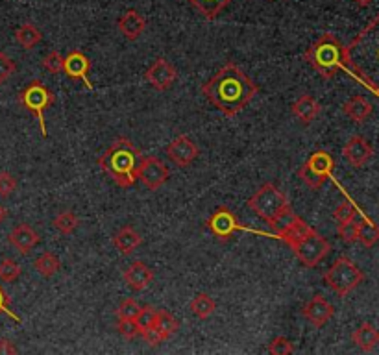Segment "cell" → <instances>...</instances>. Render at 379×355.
I'll return each instance as SVG.
<instances>
[{"instance_id": "1", "label": "cell", "mask_w": 379, "mask_h": 355, "mask_svg": "<svg viewBox=\"0 0 379 355\" xmlns=\"http://www.w3.org/2000/svg\"><path fill=\"white\" fill-rule=\"evenodd\" d=\"M200 91L226 117H233L248 106L257 93V86L239 65L226 63L209 82L200 87Z\"/></svg>"}, {"instance_id": "2", "label": "cell", "mask_w": 379, "mask_h": 355, "mask_svg": "<svg viewBox=\"0 0 379 355\" xmlns=\"http://www.w3.org/2000/svg\"><path fill=\"white\" fill-rule=\"evenodd\" d=\"M344 71L379 96V13L344 47Z\"/></svg>"}, {"instance_id": "3", "label": "cell", "mask_w": 379, "mask_h": 355, "mask_svg": "<svg viewBox=\"0 0 379 355\" xmlns=\"http://www.w3.org/2000/svg\"><path fill=\"white\" fill-rule=\"evenodd\" d=\"M141 161V150L126 137H119L110 149L98 158V165L111 180L122 189L132 187L137 182V165Z\"/></svg>"}, {"instance_id": "4", "label": "cell", "mask_w": 379, "mask_h": 355, "mask_svg": "<svg viewBox=\"0 0 379 355\" xmlns=\"http://www.w3.org/2000/svg\"><path fill=\"white\" fill-rule=\"evenodd\" d=\"M246 204L255 215L263 219L264 222H269L270 228H274L276 231L281 230L294 215L287 194L284 191H279L272 183H264L263 187L257 189L248 198Z\"/></svg>"}, {"instance_id": "5", "label": "cell", "mask_w": 379, "mask_h": 355, "mask_svg": "<svg viewBox=\"0 0 379 355\" xmlns=\"http://www.w3.org/2000/svg\"><path fill=\"white\" fill-rule=\"evenodd\" d=\"M303 59L320 74L324 80H332L344 69V45L333 34H324L303 54Z\"/></svg>"}, {"instance_id": "6", "label": "cell", "mask_w": 379, "mask_h": 355, "mask_svg": "<svg viewBox=\"0 0 379 355\" xmlns=\"http://www.w3.org/2000/svg\"><path fill=\"white\" fill-rule=\"evenodd\" d=\"M365 279V274L363 270L357 267L351 260H348L346 255H341L335 263L327 269V272L324 274V281L333 293H337L339 296H346L350 294L351 291H356Z\"/></svg>"}, {"instance_id": "7", "label": "cell", "mask_w": 379, "mask_h": 355, "mask_svg": "<svg viewBox=\"0 0 379 355\" xmlns=\"http://www.w3.org/2000/svg\"><path fill=\"white\" fill-rule=\"evenodd\" d=\"M333 167H335V161H333L332 154L326 152V150H317V152H313L308 159H305V163L300 167L298 170V178L302 180L309 189L313 191H317L320 189L326 180H330L333 173Z\"/></svg>"}, {"instance_id": "8", "label": "cell", "mask_w": 379, "mask_h": 355, "mask_svg": "<svg viewBox=\"0 0 379 355\" xmlns=\"http://www.w3.org/2000/svg\"><path fill=\"white\" fill-rule=\"evenodd\" d=\"M21 104L28 111H32L35 115V119L39 120V128H41V135L48 137L47 124H45V111L54 104V93L48 89L45 83H41L39 80H34L32 83L24 87L21 91Z\"/></svg>"}, {"instance_id": "9", "label": "cell", "mask_w": 379, "mask_h": 355, "mask_svg": "<svg viewBox=\"0 0 379 355\" xmlns=\"http://www.w3.org/2000/svg\"><path fill=\"white\" fill-rule=\"evenodd\" d=\"M207 230L211 231L213 235L218 240H228L233 233L237 231H248V233H254V235H263V237H270V239H278L276 233H267V231H260V230H252L248 226L239 224L237 216L228 209V207L221 206L213 213L209 219H207Z\"/></svg>"}, {"instance_id": "10", "label": "cell", "mask_w": 379, "mask_h": 355, "mask_svg": "<svg viewBox=\"0 0 379 355\" xmlns=\"http://www.w3.org/2000/svg\"><path fill=\"white\" fill-rule=\"evenodd\" d=\"M291 248L294 250V254L300 260V263L305 264L308 269L317 267L330 252H332V245L326 237H322L315 228L309 231L308 235H303L302 239L294 243Z\"/></svg>"}, {"instance_id": "11", "label": "cell", "mask_w": 379, "mask_h": 355, "mask_svg": "<svg viewBox=\"0 0 379 355\" xmlns=\"http://www.w3.org/2000/svg\"><path fill=\"white\" fill-rule=\"evenodd\" d=\"M168 176L170 173L167 165L154 156L143 158L137 165V182H141V185L148 191H158L159 187H163Z\"/></svg>"}, {"instance_id": "12", "label": "cell", "mask_w": 379, "mask_h": 355, "mask_svg": "<svg viewBox=\"0 0 379 355\" xmlns=\"http://www.w3.org/2000/svg\"><path fill=\"white\" fill-rule=\"evenodd\" d=\"M200 154L197 143L189 135H178L173 143L167 146V156L176 167L185 168L194 161Z\"/></svg>"}, {"instance_id": "13", "label": "cell", "mask_w": 379, "mask_h": 355, "mask_svg": "<svg viewBox=\"0 0 379 355\" xmlns=\"http://www.w3.org/2000/svg\"><path fill=\"white\" fill-rule=\"evenodd\" d=\"M144 78L158 91H167L168 87H173L174 82L178 80V71L165 58H158L152 63V67L146 71Z\"/></svg>"}, {"instance_id": "14", "label": "cell", "mask_w": 379, "mask_h": 355, "mask_svg": "<svg viewBox=\"0 0 379 355\" xmlns=\"http://www.w3.org/2000/svg\"><path fill=\"white\" fill-rule=\"evenodd\" d=\"M302 313L303 318L308 322H311L313 326L322 327L332 320L333 315H335V308H333L332 303L327 302L322 294H315V296L303 305Z\"/></svg>"}, {"instance_id": "15", "label": "cell", "mask_w": 379, "mask_h": 355, "mask_svg": "<svg viewBox=\"0 0 379 355\" xmlns=\"http://www.w3.org/2000/svg\"><path fill=\"white\" fill-rule=\"evenodd\" d=\"M342 156H344V159L351 167L361 168L365 167L370 159H372L374 149H372V144H370L363 135H354V137L344 144Z\"/></svg>"}, {"instance_id": "16", "label": "cell", "mask_w": 379, "mask_h": 355, "mask_svg": "<svg viewBox=\"0 0 379 355\" xmlns=\"http://www.w3.org/2000/svg\"><path fill=\"white\" fill-rule=\"evenodd\" d=\"M89 69H91V62H89V58H87L83 52H80V50H72L67 58H65V63H63V72H65L71 80H80V82L86 83L89 91H93L95 87L89 82V76H87V74H89Z\"/></svg>"}, {"instance_id": "17", "label": "cell", "mask_w": 379, "mask_h": 355, "mask_svg": "<svg viewBox=\"0 0 379 355\" xmlns=\"http://www.w3.org/2000/svg\"><path fill=\"white\" fill-rule=\"evenodd\" d=\"M8 240H10V245L13 246L19 254L26 255L37 246V243L41 239H39L37 231H35L34 228H30L28 224H17L13 230L10 231Z\"/></svg>"}, {"instance_id": "18", "label": "cell", "mask_w": 379, "mask_h": 355, "mask_svg": "<svg viewBox=\"0 0 379 355\" xmlns=\"http://www.w3.org/2000/svg\"><path fill=\"white\" fill-rule=\"evenodd\" d=\"M152 281H154V272L143 261H134L130 267H126L124 284L132 291H144Z\"/></svg>"}, {"instance_id": "19", "label": "cell", "mask_w": 379, "mask_h": 355, "mask_svg": "<svg viewBox=\"0 0 379 355\" xmlns=\"http://www.w3.org/2000/svg\"><path fill=\"white\" fill-rule=\"evenodd\" d=\"M320 110L322 107L320 104H318V100L311 95H302L296 102H293V106H291L293 115L305 126H309L313 120L317 119Z\"/></svg>"}, {"instance_id": "20", "label": "cell", "mask_w": 379, "mask_h": 355, "mask_svg": "<svg viewBox=\"0 0 379 355\" xmlns=\"http://www.w3.org/2000/svg\"><path fill=\"white\" fill-rule=\"evenodd\" d=\"M144 28H146V19H144L139 11H135V10L126 11V13L119 19L120 34L124 35L128 41H135V39H139L141 35H143Z\"/></svg>"}, {"instance_id": "21", "label": "cell", "mask_w": 379, "mask_h": 355, "mask_svg": "<svg viewBox=\"0 0 379 355\" xmlns=\"http://www.w3.org/2000/svg\"><path fill=\"white\" fill-rule=\"evenodd\" d=\"M141 243H143V237H141L132 226L120 228V230L117 231V235L113 237V246H115L122 255L134 254L135 250L141 246Z\"/></svg>"}, {"instance_id": "22", "label": "cell", "mask_w": 379, "mask_h": 355, "mask_svg": "<svg viewBox=\"0 0 379 355\" xmlns=\"http://www.w3.org/2000/svg\"><path fill=\"white\" fill-rule=\"evenodd\" d=\"M342 111L348 119H351L357 124H363L370 115H372V104L370 100H366L365 96H351L350 100L344 102Z\"/></svg>"}, {"instance_id": "23", "label": "cell", "mask_w": 379, "mask_h": 355, "mask_svg": "<svg viewBox=\"0 0 379 355\" xmlns=\"http://www.w3.org/2000/svg\"><path fill=\"white\" fill-rule=\"evenodd\" d=\"M351 339H354L357 348H361L363 351H372L379 344V332L370 322H365L354 332Z\"/></svg>"}, {"instance_id": "24", "label": "cell", "mask_w": 379, "mask_h": 355, "mask_svg": "<svg viewBox=\"0 0 379 355\" xmlns=\"http://www.w3.org/2000/svg\"><path fill=\"white\" fill-rule=\"evenodd\" d=\"M15 39H17V43L24 48V50H32V48L37 47L41 43V39H43V34H41V30L32 23L21 24L19 28L15 30Z\"/></svg>"}, {"instance_id": "25", "label": "cell", "mask_w": 379, "mask_h": 355, "mask_svg": "<svg viewBox=\"0 0 379 355\" xmlns=\"http://www.w3.org/2000/svg\"><path fill=\"white\" fill-rule=\"evenodd\" d=\"M189 308H191L192 315L200 320H207V318L211 317L213 313H215L216 303L209 294L206 293H198L197 296L192 298L191 303H189Z\"/></svg>"}, {"instance_id": "26", "label": "cell", "mask_w": 379, "mask_h": 355, "mask_svg": "<svg viewBox=\"0 0 379 355\" xmlns=\"http://www.w3.org/2000/svg\"><path fill=\"white\" fill-rule=\"evenodd\" d=\"M187 2H191L207 21H213L215 17H218V13H221L222 10H226L233 0H187Z\"/></svg>"}, {"instance_id": "27", "label": "cell", "mask_w": 379, "mask_h": 355, "mask_svg": "<svg viewBox=\"0 0 379 355\" xmlns=\"http://www.w3.org/2000/svg\"><path fill=\"white\" fill-rule=\"evenodd\" d=\"M357 240L365 248H372L379 240V226L374 224L366 215L363 216V221L359 222V228H357Z\"/></svg>"}, {"instance_id": "28", "label": "cell", "mask_w": 379, "mask_h": 355, "mask_svg": "<svg viewBox=\"0 0 379 355\" xmlns=\"http://www.w3.org/2000/svg\"><path fill=\"white\" fill-rule=\"evenodd\" d=\"M34 269L39 276H43V278H52L54 274L58 272L62 269V263L52 252H45L34 261Z\"/></svg>"}, {"instance_id": "29", "label": "cell", "mask_w": 379, "mask_h": 355, "mask_svg": "<svg viewBox=\"0 0 379 355\" xmlns=\"http://www.w3.org/2000/svg\"><path fill=\"white\" fill-rule=\"evenodd\" d=\"M154 327L165 337V339H168V337H173L174 333L180 330V320L174 317V315H170L168 311H158Z\"/></svg>"}, {"instance_id": "30", "label": "cell", "mask_w": 379, "mask_h": 355, "mask_svg": "<svg viewBox=\"0 0 379 355\" xmlns=\"http://www.w3.org/2000/svg\"><path fill=\"white\" fill-rule=\"evenodd\" d=\"M52 226L63 235H71V233H74L78 230L80 221H78V216L72 211H62L52 221Z\"/></svg>"}, {"instance_id": "31", "label": "cell", "mask_w": 379, "mask_h": 355, "mask_svg": "<svg viewBox=\"0 0 379 355\" xmlns=\"http://www.w3.org/2000/svg\"><path fill=\"white\" fill-rule=\"evenodd\" d=\"M21 264L13 260H4L0 261V281H6V284H11V281H17L21 278Z\"/></svg>"}, {"instance_id": "32", "label": "cell", "mask_w": 379, "mask_h": 355, "mask_svg": "<svg viewBox=\"0 0 379 355\" xmlns=\"http://www.w3.org/2000/svg\"><path fill=\"white\" fill-rule=\"evenodd\" d=\"M139 311H141V305L137 303V300H134V298H126V300L120 302L119 309H117V317L135 320L137 315H139Z\"/></svg>"}, {"instance_id": "33", "label": "cell", "mask_w": 379, "mask_h": 355, "mask_svg": "<svg viewBox=\"0 0 379 355\" xmlns=\"http://www.w3.org/2000/svg\"><path fill=\"white\" fill-rule=\"evenodd\" d=\"M356 215H357V207L354 206L350 200H344L342 204H339L335 211H333V219L337 221V224L351 221V219H356Z\"/></svg>"}, {"instance_id": "34", "label": "cell", "mask_w": 379, "mask_h": 355, "mask_svg": "<svg viewBox=\"0 0 379 355\" xmlns=\"http://www.w3.org/2000/svg\"><path fill=\"white\" fill-rule=\"evenodd\" d=\"M357 228H359V222H356V219L351 221H346L342 224H339V237L342 239V243L346 245H351L357 240Z\"/></svg>"}, {"instance_id": "35", "label": "cell", "mask_w": 379, "mask_h": 355, "mask_svg": "<svg viewBox=\"0 0 379 355\" xmlns=\"http://www.w3.org/2000/svg\"><path fill=\"white\" fill-rule=\"evenodd\" d=\"M63 63H65V58L58 50H52L48 52L43 58V67L45 71L50 72V74H58V72H63Z\"/></svg>"}, {"instance_id": "36", "label": "cell", "mask_w": 379, "mask_h": 355, "mask_svg": "<svg viewBox=\"0 0 379 355\" xmlns=\"http://www.w3.org/2000/svg\"><path fill=\"white\" fill-rule=\"evenodd\" d=\"M269 354L272 355H291L294 354V344L287 337H276L269 344Z\"/></svg>"}, {"instance_id": "37", "label": "cell", "mask_w": 379, "mask_h": 355, "mask_svg": "<svg viewBox=\"0 0 379 355\" xmlns=\"http://www.w3.org/2000/svg\"><path fill=\"white\" fill-rule=\"evenodd\" d=\"M156 315H158V309L152 308V305H144V308H141L139 315H137V318H135V322H137V326H139L141 333H143L146 327L154 326Z\"/></svg>"}, {"instance_id": "38", "label": "cell", "mask_w": 379, "mask_h": 355, "mask_svg": "<svg viewBox=\"0 0 379 355\" xmlns=\"http://www.w3.org/2000/svg\"><path fill=\"white\" fill-rule=\"evenodd\" d=\"M117 330H119L120 335L124 337V339H128V341H132V339L141 335V330L139 326H137V322L130 320V318H119Z\"/></svg>"}, {"instance_id": "39", "label": "cell", "mask_w": 379, "mask_h": 355, "mask_svg": "<svg viewBox=\"0 0 379 355\" xmlns=\"http://www.w3.org/2000/svg\"><path fill=\"white\" fill-rule=\"evenodd\" d=\"M15 71H17V65L13 59L6 52H0V83L8 82L15 74Z\"/></svg>"}, {"instance_id": "40", "label": "cell", "mask_w": 379, "mask_h": 355, "mask_svg": "<svg viewBox=\"0 0 379 355\" xmlns=\"http://www.w3.org/2000/svg\"><path fill=\"white\" fill-rule=\"evenodd\" d=\"M17 189V180H15L13 174L10 173H0V197L8 198L11 197Z\"/></svg>"}, {"instance_id": "41", "label": "cell", "mask_w": 379, "mask_h": 355, "mask_svg": "<svg viewBox=\"0 0 379 355\" xmlns=\"http://www.w3.org/2000/svg\"><path fill=\"white\" fill-rule=\"evenodd\" d=\"M141 337H143L144 342H146L150 348H156V346H159L163 341H167V339H165V337L161 335V333H159L154 326L146 327V330L141 333Z\"/></svg>"}, {"instance_id": "42", "label": "cell", "mask_w": 379, "mask_h": 355, "mask_svg": "<svg viewBox=\"0 0 379 355\" xmlns=\"http://www.w3.org/2000/svg\"><path fill=\"white\" fill-rule=\"evenodd\" d=\"M0 313H4V315H8V317L11 318V320H15L17 324H21V317H17L13 311L10 309V298H8V294H6V291L2 287H0Z\"/></svg>"}, {"instance_id": "43", "label": "cell", "mask_w": 379, "mask_h": 355, "mask_svg": "<svg viewBox=\"0 0 379 355\" xmlns=\"http://www.w3.org/2000/svg\"><path fill=\"white\" fill-rule=\"evenodd\" d=\"M17 346L10 341V339H0V355H11L17 354Z\"/></svg>"}, {"instance_id": "44", "label": "cell", "mask_w": 379, "mask_h": 355, "mask_svg": "<svg viewBox=\"0 0 379 355\" xmlns=\"http://www.w3.org/2000/svg\"><path fill=\"white\" fill-rule=\"evenodd\" d=\"M354 2H356V4L359 6V8H368V6L372 4L374 0H354Z\"/></svg>"}, {"instance_id": "45", "label": "cell", "mask_w": 379, "mask_h": 355, "mask_svg": "<svg viewBox=\"0 0 379 355\" xmlns=\"http://www.w3.org/2000/svg\"><path fill=\"white\" fill-rule=\"evenodd\" d=\"M6 216H8V211H6L4 207L0 206V224H2V222L6 221Z\"/></svg>"}]
</instances>
